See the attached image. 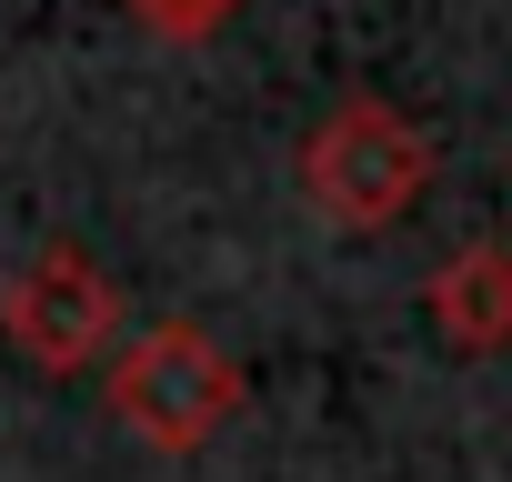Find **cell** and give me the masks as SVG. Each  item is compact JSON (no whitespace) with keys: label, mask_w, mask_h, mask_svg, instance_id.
Masks as SVG:
<instances>
[{"label":"cell","mask_w":512,"mask_h":482,"mask_svg":"<svg viewBox=\"0 0 512 482\" xmlns=\"http://www.w3.org/2000/svg\"><path fill=\"white\" fill-rule=\"evenodd\" d=\"M302 201L332 221V231H392L422 191H432V171H442V151H432V131L412 121V111H392L382 91H352V101H332L312 131H302Z\"/></svg>","instance_id":"obj_1"},{"label":"cell","mask_w":512,"mask_h":482,"mask_svg":"<svg viewBox=\"0 0 512 482\" xmlns=\"http://www.w3.org/2000/svg\"><path fill=\"white\" fill-rule=\"evenodd\" d=\"M251 402L241 362L201 332V322H141L111 352V412L151 442V452H201L231 432V412Z\"/></svg>","instance_id":"obj_2"},{"label":"cell","mask_w":512,"mask_h":482,"mask_svg":"<svg viewBox=\"0 0 512 482\" xmlns=\"http://www.w3.org/2000/svg\"><path fill=\"white\" fill-rule=\"evenodd\" d=\"M0 332H11V352L31 372L71 382V372L121 352V292H111V272L81 241H41V252L0 282Z\"/></svg>","instance_id":"obj_3"},{"label":"cell","mask_w":512,"mask_h":482,"mask_svg":"<svg viewBox=\"0 0 512 482\" xmlns=\"http://www.w3.org/2000/svg\"><path fill=\"white\" fill-rule=\"evenodd\" d=\"M422 312H432L442 352H462V362L512 352V241H462V252L422 282Z\"/></svg>","instance_id":"obj_4"},{"label":"cell","mask_w":512,"mask_h":482,"mask_svg":"<svg viewBox=\"0 0 512 482\" xmlns=\"http://www.w3.org/2000/svg\"><path fill=\"white\" fill-rule=\"evenodd\" d=\"M121 11H131L141 31H161V41H221L251 0H121Z\"/></svg>","instance_id":"obj_5"}]
</instances>
